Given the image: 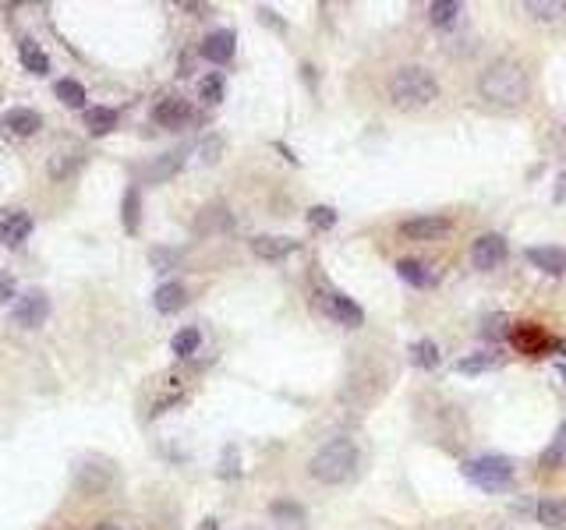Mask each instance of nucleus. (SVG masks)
Instances as JSON below:
<instances>
[{
  "instance_id": "obj_1",
  "label": "nucleus",
  "mask_w": 566,
  "mask_h": 530,
  "mask_svg": "<svg viewBox=\"0 0 566 530\" xmlns=\"http://www.w3.org/2000/svg\"><path fill=\"white\" fill-rule=\"evenodd\" d=\"M478 96L496 110H517L531 96V75L517 57H496L478 75Z\"/></svg>"
},
{
  "instance_id": "obj_2",
  "label": "nucleus",
  "mask_w": 566,
  "mask_h": 530,
  "mask_svg": "<svg viewBox=\"0 0 566 530\" xmlns=\"http://www.w3.org/2000/svg\"><path fill=\"white\" fill-rule=\"evenodd\" d=\"M361 470V449L354 439L340 435V439H329L326 446H319V453L308 460V474L319 481V485H347L354 481Z\"/></svg>"
},
{
  "instance_id": "obj_3",
  "label": "nucleus",
  "mask_w": 566,
  "mask_h": 530,
  "mask_svg": "<svg viewBox=\"0 0 566 530\" xmlns=\"http://www.w3.org/2000/svg\"><path fill=\"white\" fill-rule=\"evenodd\" d=\"M386 92H390L393 106H400V110H421V106H432L439 99V82L429 68L404 64V68L393 71Z\"/></svg>"
},
{
  "instance_id": "obj_4",
  "label": "nucleus",
  "mask_w": 566,
  "mask_h": 530,
  "mask_svg": "<svg viewBox=\"0 0 566 530\" xmlns=\"http://www.w3.org/2000/svg\"><path fill=\"white\" fill-rule=\"evenodd\" d=\"M460 470H464L467 481H471L475 488H482V492H503V488L513 481V460L510 456H499V453L475 456V460H467Z\"/></svg>"
},
{
  "instance_id": "obj_5",
  "label": "nucleus",
  "mask_w": 566,
  "mask_h": 530,
  "mask_svg": "<svg viewBox=\"0 0 566 530\" xmlns=\"http://www.w3.org/2000/svg\"><path fill=\"white\" fill-rule=\"evenodd\" d=\"M315 304H319L322 315H326L329 322H337V326H344V329L365 326V308H361L354 297H347L344 290L319 287V290H315Z\"/></svg>"
},
{
  "instance_id": "obj_6",
  "label": "nucleus",
  "mask_w": 566,
  "mask_h": 530,
  "mask_svg": "<svg viewBox=\"0 0 566 530\" xmlns=\"http://www.w3.org/2000/svg\"><path fill=\"white\" fill-rule=\"evenodd\" d=\"M510 343L517 347V354L524 357H545L549 350H563L566 354V343L563 340H552L538 322H513L510 326Z\"/></svg>"
},
{
  "instance_id": "obj_7",
  "label": "nucleus",
  "mask_w": 566,
  "mask_h": 530,
  "mask_svg": "<svg viewBox=\"0 0 566 530\" xmlns=\"http://www.w3.org/2000/svg\"><path fill=\"white\" fill-rule=\"evenodd\" d=\"M510 258V244H506L503 234H482L475 244H471V265L489 273V269H499V265Z\"/></svg>"
},
{
  "instance_id": "obj_8",
  "label": "nucleus",
  "mask_w": 566,
  "mask_h": 530,
  "mask_svg": "<svg viewBox=\"0 0 566 530\" xmlns=\"http://www.w3.org/2000/svg\"><path fill=\"white\" fill-rule=\"evenodd\" d=\"M0 131L11 138H32L43 131V114L32 110V106H15V110L0 117Z\"/></svg>"
},
{
  "instance_id": "obj_9",
  "label": "nucleus",
  "mask_w": 566,
  "mask_h": 530,
  "mask_svg": "<svg viewBox=\"0 0 566 530\" xmlns=\"http://www.w3.org/2000/svg\"><path fill=\"white\" fill-rule=\"evenodd\" d=\"M46 318H50V297H46L43 290H29V294L15 304V326L39 329Z\"/></svg>"
},
{
  "instance_id": "obj_10",
  "label": "nucleus",
  "mask_w": 566,
  "mask_h": 530,
  "mask_svg": "<svg viewBox=\"0 0 566 530\" xmlns=\"http://www.w3.org/2000/svg\"><path fill=\"white\" fill-rule=\"evenodd\" d=\"M32 227H36V220H32L29 212L8 209L0 216V244H4V248H22V244L29 241Z\"/></svg>"
},
{
  "instance_id": "obj_11",
  "label": "nucleus",
  "mask_w": 566,
  "mask_h": 530,
  "mask_svg": "<svg viewBox=\"0 0 566 530\" xmlns=\"http://www.w3.org/2000/svg\"><path fill=\"white\" fill-rule=\"evenodd\" d=\"M453 223L446 220V216H414V220H404L400 223V237H407V241H436V237L450 234Z\"/></svg>"
},
{
  "instance_id": "obj_12",
  "label": "nucleus",
  "mask_w": 566,
  "mask_h": 530,
  "mask_svg": "<svg viewBox=\"0 0 566 530\" xmlns=\"http://www.w3.org/2000/svg\"><path fill=\"white\" fill-rule=\"evenodd\" d=\"M301 248L298 237H287V234H259L252 237V251L262 258V262H280V258L294 255Z\"/></svg>"
},
{
  "instance_id": "obj_13",
  "label": "nucleus",
  "mask_w": 566,
  "mask_h": 530,
  "mask_svg": "<svg viewBox=\"0 0 566 530\" xmlns=\"http://www.w3.org/2000/svg\"><path fill=\"white\" fill-rule=\"evenodd\" d=\"M535 269H542L545 276H566V248H556V244H531L524 251Z\"/></svg>"
},
{
  "instance_id": "obj_14",
  "label": "nucleus",
  "mask_w": 566,
  "mask_h": 530,
  "mask_svg": "<svg viewBox=\"0 0 566 530\" xmlns=\"http://www.w3.org/2000/svg\"><path fill=\"white\" fill-rule=\"evenodd\" d=\"M234 50H238V36H234L230 29L209 32V36L202 39V46H199V53L206 57L209 64H227L230 57H234Z\"/></svg>"
},
{
  "instance_id": "obj_15",
  "label": "nucleus",
  "mask_w": 566,
  "mask_h": 530,
  "mask_svg": "<svg viewBox=\"0 0 566 530\" xmlns=\"http://www.w3.org/2000/svg\"><path fill=\"white\" fill-rule=\"evenodd\" d=\"M188 117H192V106L181 96H167L153 106V121L160 128H181V124H188Z\"/></svg>"
},
{
  "instance_id": "obj_16",
  "label": "nucleus",
  "mask_w": 566,
  "mask_h": 530,
  "mask_svg": "<svg viewBox=\"0 0 566 530\" xmlns=\"http://www.w3.org/2000/svg\"><path fill=\"white\" fill-rule=\"evenodd\" d=\"M269 520H273L280 530H305L308 513L298 499H276L273 506H269Z\"/></svg>"
},
{
  "instance_id": "obj_17",
  "label": "nucleus",
  "mask_w": 566,
  "mask_h": 530,
  "mask_svg": "<svg viewBox=\"0 0 566 530\" xmlns=\"http://www.w3.org/2000/svg\"><path fill=\"white\" fill-rule=\"evenodd\" d=\"M184 159H188V152H184V149L163 152V156H156L153 163H149L146 177H149V181H153V184H167L170 177H177V174H181Z\"/></svg>"
},
{
  "instance_id": "obj_18",
  "label": "nucleus",
  "mask_w": 566,
  "mask_h": 530,
  "mask_svg": "<svg viewBox=\"0 0 566 530\" xmlns=\"http://www.w3.org/2000/svg\"><path fill=\"white\" fill-rule=\"evenodd\" d=\"M393 269H397V276L407 283V287H418V290L436 287V273H432L429 265H421L418 258H400Z\"/></svg>"
},
{
  "instance_id": "obj_19",
  "label": "nucleus",
  "mask_w": 566,
  "mask_h": 530,
  "mask_svg": "<svg viewBox=\"0 0 566 530\" xmlns=\"http://www.w3.org/2000/svg\"><path fill=\"white\" fill-rule=\"evenodd\" d=\"M184 304H188V290H184V283H163V287H156L153 308L160 311V315H177Z\"/></svg>"
},
{
  "instance_id": "obj_20",
  "label": "nucleus",
  "mask_w": 566,
  "mask_h": 530,
  "mask_svg": "<svg viewBox=\"0 0 566 530\" xmlns=\"http://www.w3.org/2000/svg\"><path fill=\"white\" fill-rule=\"evenodd\" d=\"M117 110L114 106H89L85 110V131H89L92 138H103V135H110V131L117 128Z\"/></svg>"
},
{
  "instance_id": "obj_21",
  "label": "nucleus",
  "mask_w": 566,
  "mask_h": 530,
  "mask_svg": "<svg viewBox=\"0 0 566 530\" xmlns=\"http://www.w3.org/2000/svg\"><path fill=\"white\" fill-rule=\"evenodd\" d=\"M492 368H503V354H492V350H482V354H467L457 361L460 375H485Z\"/></svg>"
},
{
  "instance_id": "obj_22",
  "label": "nucleus",
  "mask_w": 566,
  "mask_h": 530,
  "mask_svg": "<svg viewBox=\"0 0 566 530\" xmlns=\"http://www.w3.org/2000/svg\"><path fill=\"white\" fill-rule=\"evenodd\" d=\"M82 163H85L82 149L54 152V159H50V177H54V181H68V177L78 174V167H82Z\"/></svg>"
},
{
  "instance_id": "obj_23",
  "label": "nucleus",
  "mask_w": 566,
  "mask_h": 530,
  "mask_svg": "<svg viewBox=\"0 0 566 530\" xmlns=\"http://www.w3.org/2000/svg\"><path fill=\"white\" fill-rule=\"evenodd\" d=\"M18 61H22V68L29 71V75H46V71H50V57H46V53L39 50V43H32V39L18 43Z\"/></svg>"
},
{
  "instance_id": "obj_24",
  "label": "nucleus",
  "mask_w": 566,
  "mask_h": 530,
  "mask_svg": "<svg viewBox=\"0 0 566 530\" xmlns=\"http://www.w3.org/2000/svg\"><path fill=\"white\" fill-rule=\"evenodd\" d=\"M538 463H542L545 470H559V467H566V421L556 428V435H552V442L542 449Z\"/></svg>"
},
{
  "instance_id": "obj_25",
  "label": "nucleus",
  "mask_w": 566,
  "mask_h": 530,
  "mask_svg": "<svg viewBox=\"0 0 566 530\" xmlns=\"http://www.w3.org/2000/svg\"><path fill=\"white\" fill-rule=\"evenodd\" d=\"M407 354H411L414 368H421V371L439 368V361H443V354H439V347L429 340V336H425V340H414L411 347H407Z\"/></svg>"
},
{
  "instance_id": "obj_26",
  "label": "nucleus",
  "mask_w": 566,
  "mask_h": 530,
  "mask_svg": "<svg viewBox=\"0 0 566 530\" xmlns=\"http://www.w3.org/2000/svg\"><path fill=\"white\" fill-rule=\"evenodd\" d=\"M460 15H464V8H460L457 0H432L429 4V22L436 29H453L460 22Z\"/></svg>"
},
{
  "instance_id": "obj_27",
  "label": "nucleus",
  "mask_w": 566,
  "mask_h": 530,
  "mask_svg": "<svg viewBox=\"0 0 566 530\" xmlns=\"http://www.w3.org/2000/svg\"><path fill=\"white\" fill-rule=\"evenodd\" d=\"M538 523L549 530H563L566 527V499H542L535 509Z\"/></svg>"
},
{
  "instance_id": "obj_28",
  "label": "nucleus",
  "mask_w": 566,
  "mask_h": 530,
  "mask_svg": "<svg viewBox=\"0 0 566 530\" xmlns=\"http://www.w3.org/2000/svg\"><path fill=\"white\" fill-rule=\"evenodd\" d=\"M54 96L61 99L64 106H71V110H89L85 106V85H78L75 78H57V85H54Z\"/></svg>"
},
{
  "instance_id": "obj_29",
  "label": "nucleus",
  "mask_w": 566,
  "mask_h": 530,
  "mask_svg": "<svg viewBox=\"0 0 566 530\" xmlns=\"http://www.w3.org/2000/svg\"><path fill=\"white\" fill-rule=\"evenodd\" d=\"M202 347V333L195 326H184L174 333V340H170V350H174V357H192L199 354Z\"/></svg>"
},
{
  "instance_id": "obj_30",
  "label": "nucleus",
  "mask_w": 566,
  "mask_h": 530,
  "mask_svg": "<svg viewBox=\"0 0 566 530\" xmlns=\"http://www.w3.org/2000/svg\"><path fill=\"white\" fill-rule=\"evenodd\" d=\"M121 220H124V230H128V234H138V220H142V198H138V188L124 191Z\"/></svg>"
},
{
  "instance_id": "obj_31",
  "label": "nucleus",
  "mask_w": 566,
  "mask_h": 530,
  "mask_svg": "<svg viewBox=\"0 0 566 530\" xmlns=\"http://www.w3.org/2000/svg\"><path fill=\"white\" fill-rule=\"evenodd\" d=\"M524 11L535 15L538 22H556L559 15H566V0H528Z\"/></svg>"
},
{
  "instance_id": "obj_32",
  "label": "nucleus",
  "mask_w": 566,
  "mask_h": 530,
  "mask_svg": "<svg viewBox=\"0 0 566 530\" xmlns=\"http://www.w3.org/2000/svg\"><path fill=\"white\" fill-rule=\"evenodd\" d=\"M510 326H513V322L503 315V311H492V315L482 322V336H485V340H489V343L510 340Z\"/></svg>"
},
{
  "instance_id": "obj_33",
  "label": "nucleus",
  "mask_w": 566,
  "mask_h": 530,
  "mask_svg": "<svg viewBox=\"0 0 566 530\" xmlns=\"http://www.w3.org/2000/svg\"><path fill=\"white\" fill-rule=\"evenodd\" d=\"M305 220H308V227L312 230H333L337 227V209L333 205H312V209L305 212Z\"/></svg>"
},
{
  "instance_id": "obj_34",
  "label": "nucleus",
  "mask_w": 566,
  "mask_h": 530,
  "mask_svg": "<svg viewBox=\"0 0 566 530\" xmlns=\"http://www.w3.org/2000/svg\"><path fill=\"white\" fill-rule=\"evenodd\" d=\"M199 96L206 99V103H223V75H206L199 82Z\"/></svg>"
},
{
  "instance_id": "obj_35",
  "label": "nucleus",
  "mask_w": 566,
  "mask_h": 530,
  "mask_svg": "<svg viewBox=\"0 0 566 530\" xmlns=\"http://www.w3.org/2000/svg\"><path fill=\"white\" fill-rule=\"evenodd\" d=\"M149 262H153L156 273H167V269H174L177 262H181V251H170V248H153L149 251Z\"/></svg>"
},
{
  "instance_id": "obj_36",
  "label": "nucleus",
  "mask_w": 566,
  "mask_h": 530,
  "mask_svg": "<svg viewBox=\"0 0 566 530\" xmlns=\"http://www.w3.org/2000/svg\"><path fill=\"white\" fill-rule=\"evenodd\" d=\"M241 474V467H238V449H234V446H227V449H223V467H220V477H227V481H230V477H238Z\"/></svg>"
},
{
  "instance_id": "obj_37",
  "label": "nucleus",
  "mask_w": 566,
  "mask_h": 530,
  "mask_svg": "<svg viewBox=\"0 0 566 530\" xmlns=\"http://www.w3.org/2000/svg\"><path fill=\"white\" fill-rule=\"evenodd\" d=\"M202 163H216L220 159V152H223V138L220 135H209L206 142H202Z\"/></svg>"
},
{
  "instance_id": "obj_38",
  "label": "nucleus",
  "mask_w": 566,
  "mask_h": 530,
  "mask_svg": "<svg viewBox=\"0 0 566 530\" xmlns=\"http://www.w3.org/2000/svg\"><path fill=\"white\" fill-rule=\"evenodd\" d=\"M255 15H259V22H266L269 29H276V32L287 29V25H283L280 18H276V11H273V8H259V11H255Z\"/></svg>"
},
{
  "instance_id": "obj_39",
  "label": "nucleus",
  "mask_w": 566,
  "mask_h": 530,
  "mask_svg": "<svg viewBox=\"0 0 566 530\" xmlns=\"http://www.w3.org/2000/svg\"><path fill=\"white\" fill-rule=\"evenodd\" d=\"M552 202H556V205H563V202H566V170L556 177V191H552Z\"/></svg>"
},
{
  "instance_id": "obj_40",
  "label": "nucleus",
  "mask_w": 566,
  "mask_h": 530,
  "mask_svg": "<svg viewBox=\"0 0 566 530\" xmlns=\"http://www.w3.org/2000/svg\"><path fill=\"white\" fill-rule=\"evenodd\" d=\"M11 297H15V283H11L8 276H0V304H8Z\"/></svg>"
},
{
  "instance_id": "obj_41",
  "label": "nucleus",
  "mask_w": 566,
  "mask_h": 530,
  "mask_svg": "<svg viewBox=\"0 0 566 530\" xmlns=\"http://www.w3.org/2000/svg\"><path fill=\"white\" fill-rule=\"evenodd\" d=\"M177 8H181V11H192V15H209V4H192V0H181Z\"/></svg>"
},
{
  "instance_id": "obj_42",
  "label": "nucleus",
  "mask_w": 566,
  "mask_h": 530,
  "mask_svg": "<svg viewBox=\"0 0 566 530\" xmlns=\"http://www.w3.org/2000/svg\"><path fill=\"white\" fill-rule=\"evenodd\" d=\"M199 530H220V520H216V516H206V520L199 523Z\"/></svg>"
},
{
  "instance_id": "obj_43",
  "label": "nucleus",
  "mask_w": 566,
  "mask_h": 530,
  "mask_svg": "<svg viewBox=\"0 0 566 530\" xmlns=\"http://www.w3.org/2000/svg\"><path fill=\"white\" fill-rule=\"evenodd\" d=\"M556 371H559V375H563V382H566V361H559V364H556Z\"/></svg>"
},
{
  "instance_id": "obj_44",
  "label": "nucleus",
  "mask_w": 566,
  "mask_h": 530,
  "mask_svg": "<svg viewBox=\"0 0 566 530\" xmlns=\"http://www.w3.org/2000/svg\"><path fill=\"white\" fill-rule=\"evenodd\" d=\"M100 530H117V527H110V523H107V527H100Z\"/></svg>"
},
{
  "instance_id": "obj_45",
  "label": "nucleus",
  "mask_w": 566,
  "mask_h": 530,
  "mask_svg": "<svg viewBox=\"0 0 566 530\" xmlns=\"http://www.w3.org/2000/svg\"><path fill=\"white\" fill-rule=\"evenodd\" d=\"M245 530H255V527H245Z\"/></svg>"
}]
</instances>
